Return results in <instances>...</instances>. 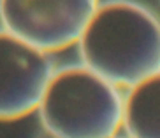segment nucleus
Segmentation results:
<instances>
[{"instance_id":"nucleus-1","label":"nucleus","mask_w":160,"mask_h":138,"mask_svg":"<svg viewBox=\"0 0 160 138\" xmlns=\"http://www.w3.org/2000/svg\"><path fill=\"white\" fill-rule=\"evenodd\" d=\"M78 44L83 65L120 88L160 72V18L132 0L99 4Z\"/></svg>"},{"instance_id":"nucleus-2","label":"nucleus","mask_w":160,"mask_h":138,"mask_svg":"<svg viewBox=\"0 0 160 138\" xmlns=\"http://www.w3.org/2000/svg\"><path fill=\"white\" fill-rule=\"evenodd\" d=\"M37 110L53 138H111L122 128L123 96L88 67H69L53 72Z\"/></svg>"},{"instance_id":"nucleus-3","label":"nucleus","mask_w":160,"mask_h":138,"mask_svg":"<svg viewBox=\"0 0 160 138\" xmlns=\"http://www.w3.org/2000/svg\"><path fill=\"white\" fill-rule=\"evenodd\" d=\"M99 0H0L4 30L44 53L78 44Z\"/></svg>"},{"instance_id":"nucleus-4","label":"nucleus","mask_w":160,"mask_h":138,"mask_svg":"<svg viewBox=\"0 0 160 138\" xmlns=\"http://www.w3.org/2000/svg\"><path fill=\"white\" fill-rule=\"evenodd\" d=\"M51 75L48 53L0 30V121H16L37 110Z\"/></svg>"},{"instance_id":"nucleus-5","label":"nucleus","mask_w":160,"mask_h":138,"mask_svg":"<svg viewBox=\"0 0 160 138\" xmlns=\"http://www.w3.org/2000/svg\"><path fill=\"white\" fill-rule=\"evenodd\" d=\"M122 126L128 138H160V72L130 88L123 98Z\"/></svg>"},{"instance_id":"nucleus-6","label":"nucleus","mask_w":160,"mask_h":138,"mask_svg":"<svg viewBox=\"0 0 160 138\" xmlns=\"http://www.w3.org/2000/svg\"><path fill=\"white\" fill-rule=\"evenodd\" d=\"M111 138H118V136H111ZM127 138H128V136H127Z\"/></svg>"}]
</instances>
